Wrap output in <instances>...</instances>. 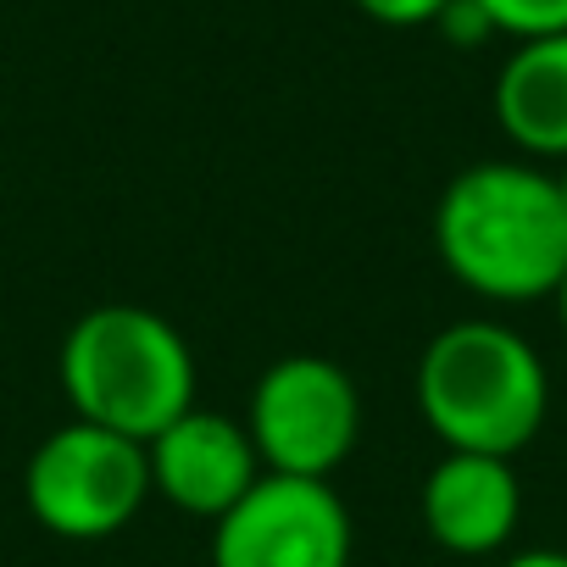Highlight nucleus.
<instances>
[{"label":"nucleus","mask_w":567,"mask_h":567,"mask_svg":"<svg viewBox=\"0 0 567 567\" xmlns=\"http://www.w3.org/2000/svg\"><path fill=\"white\" fill-rule=\"evenodd\" d=\"M489 18L495 34L506 40H545V34H567V0H473Z\"/></svg>","instance_id":"10"},{"label":"nucleus","mask_w":567,"mask_h":567,"mask_svg":"<svg viewBox=\"0 0 567 567\" xmlns=\"http://www.w3.org/2000/svg\"><path fill=\"white\" fill-rule=\"evenodd\" d=\"M501 567H567V550H517Z\"/></svg>","instance_id":"13"},{"label":"nucleus","mask_w":567,"mask_h":567,"mask_svg":"<svg viewBox=\"0 0 567 567\" xmlns=\"http://www.w3.org/2000/svg\"><path fill=\"white\" fill-rule=\"evenodd\" d=\"M550 301H556V318H561V329H567V272H561L556 290H550Z\"/></svg>","instance_id":"14"},{"label":"nucleus","mask_w":567,"mask_h":567,"mask_svg":"<svg viewBox=\"0 0 567 567\" xmlns=\"http://www.w3.org/2000/svg\"><path fill=\"white\" fill-rule=\"evenodd\" d=\"M495 123L534 162L567 156V34L512 45L495 73Z\"/></svg>","instance_id":"9"},{"label":"nucleus","mask_w":567,"mask_h":567,"mask_svg":"<svg viewBox=\"0 0 567 567\" xmlns=\"http://www.w3.org/2000/svg\"><path fill=\"white\" fill-rule=\"evenodd\" d=\"M23 501L29 517L56 539H79V545L112 539L151 501L145 445L73 417L34 445L23 467Z\"/></svg>","instance_id":"4"},{"label":"nucleus","mask_w":567,"mask_h":567,"mask_svg":"<svg viewBox=\"0 0 567 567\" xmlns=\"http://www.w3.org/2000/svg\"><path fill=\"white\" fill-rule=\"evenodd\" d=\"M351 7L384 29H434L451 0H351Z\"/></svg>","instance_id":"11"},{"label":"nucleus","mask_w":567,"mask_h":567,"mask_svg":"<svg viewBox=\"0 0 567 567\" xmlns=\"http://www.w3.org/2000/svg\"><path fill=\"white\" fill-rule=\"evenodd\" d=\"M423 528L451 556H495L523 517V484L506 456L445 451L417 495Z\"/></svg>","instance_id":"8"},{"label":"nucleus","mask_w":567,"mask_h":567,"mask_svg":"<svg viewBox=\"0 0 567 567\" xmlns=\"http://www.w3.org/2000/svg\"><path fill=\"white\" fill-rule=\"evenodd\" d=\"M62 395L73 417L156 440L173 417L195 406V357L189 340L151 307L112 301L84 312L62 340Z\"/></svg>","instance_id":"3"},{"label":"nucleus","mask_w":567,"mask_h":567,"mask_svg":"<svg viewBox=\"0 0 567 567\" xmlns=\"http://www.w3.org/2000/svg\"><path fill=\"white\" fill-rule=\"evenodd\" d=\"M145 462H151V495L206 523H217L267 473L250 445V429L239 417L200 406H189L156 440H145Z\"/></svg>","instance_id":"7"},{"label":"nucleus","mask_w":567,"mask_h":567,"mask_svg":"<svg viewBox=\"0 0 567 567\" xmlns=\"http://www.w3.org/2000/svg\"><path fill=\"white\" fill-rule=\"evenodd\" d=\"M417 412L445 451L512 462L545 429L550 379L517 329L495 318H462L417 357Z\"/></svg>","instance_id":"2"},{"label":"nucleus","mask_w":567,"mask_h":567,"mask_svg":"<svg viewBox=\"0 0 567 567\" xmlns=\"http://www.w3.org/2000/svg\"><path fill=\"white\" fill-rule=\"evenodd\" d=\"M357 523L329 478L261 473L217 523L212 567H351Z\"/></svg>","instance_id":"6"},{"label":"nucleus","mask_w":567,"mask_h":567,"mask_svg":"<svg viewBox=\"0 0 567 567\" xmlns=\"http://www.w3.org/2000/svg\"><path fill=\"white\" fill-rule=\"evenodd\" d=\"M434 29H440L451 45H484V40L495 34V29H489V18L473 7V0H451V7L440 12V23H434Z\"/></svg>","instance_id":"12"},{"label":"nucleus","mask_w":567,"mask_h":567,"mask_svg":"<svg viewBox=\"0 0 567 567\" xmlns=\"http://www.w3.org/2000/svg\"><path fill=\"white\" fill-rule=\"evenodd\" d=\"M550 173H556V189H561V200H567V156H561V162H556Z\"/></svg>","instance_id":"15"},{"label":"nucleus","mask_w":567,"mask_h":567,"mask_svg":"<svg viewBox=\"0 0 567 567\" xmlns=\"http://www.w3.org/2000/svg\"><path fill=\"white\" fill-rule=\"evenodd\" d=\"M434 250L462 290L523 307L545 301L567 272V200L550 167L473 162L434 206Z\"/></svg>","instance_id":"1"},{"label":"nucleus","mask_w":567,"mask_h":567,"mask_svg":"<svg viewBox=\"0 0 567 567\" xmlns=\"http://www.w3.org/2000/svg\"><path fill=\"white\" fill-rule=\"evenodd\" d=\"M245 429L267 473L334 478L362 440L357 379L329 357H284L256 379Z\"/></svg>","instance_id":"5"}]
</instances>
